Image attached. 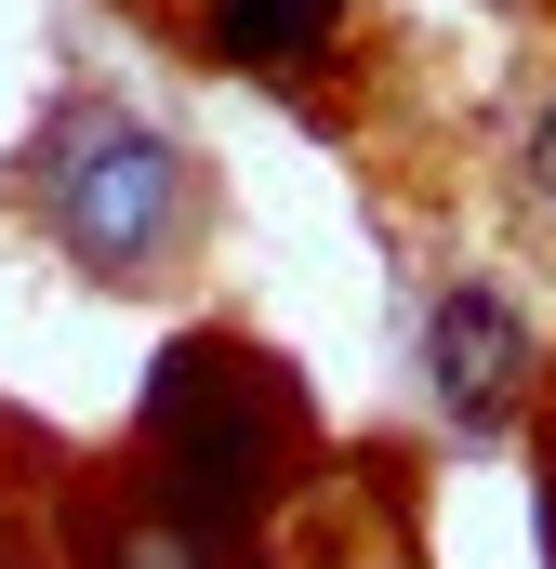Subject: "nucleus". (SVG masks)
<instances>
[{
	"mask_svg": "<svg viewBox=\"0 0 556 569\" xmlns=\"http://www.w3.org/2000/svg\"><path fill=\"white\" fill-rule=\"evenodd\" d=\"M133 450H146V503H172L212 543H252L266 503L291 490V463H305V385L252 331H172L146 371Z\"/></svg>",
	"mask_w": 556,
	"mask_h": 569,
	"instance_id": "f257e3e1",
	"label": "nucleus"
},
{
	"mask_svg": "<svg viewBox=\"0 0 556 569\" xmlns=\"http://www.w3.org/2000/svg\"><path fill=\"white\" fill-rule=\"evenodd\" d=\"M27 212H40V239L80 279L146 291V279H172L199 252V159L159 120L107 107V93H67L53 133H40V159H27Z\"/></svg>",
	"mask_w": 556,
	"mask_h": 569,
	"instance_id": "f03ea898",
	"label": "nucleus"
},
{
	"mask_svg": "<svg viewBox=\"0 0 556 569\" xmlns=\"http://www.w3.org/2000/svg\"><path fill=\"white\" fill-rule=\"evenodd\" d=\"M424 385H437V425H450V437H517V425H530L544 331H530V305L490 279V266L424 305Z\"/></svg>",
	"mask_w": 556,
	"mask_h": 569,
	"instance_id": "7ed1b4c3",
	"label": "nucleus"
},
{
	"mask_svg": "<svg viewBox=\"0 0 556 569\" xmlns=\"http://www.w3.org/2000/svg\"><path fill=\"white\" fill-rule=\"evenodd\" d=\"M331 40H345V0H212V53L239 80H305L331 67Z\"/></svg>",
	"mask_w": 556,
	"mask_h": 569,
	"instance_id": "20e7f679",
	"label": "nucleus"
},
{
	"mask_svg": "<svg viewBox=\"0 0 556 569\" xmlns=\"http://www.w3.org/2000/svg\"><path fill=\"white\" fill-rule=\"evenodd\" d=\"M93 569H252V543H212V530H186L172 503L120 490V503L93 517Z\"/></svg>",
	"mask_w": 556,
	"mask_h": 569,
	"instance_id": "39448f33",
	"label": "nucleus"
},
{
	"mask_svg": "<svg viewBox=\"0 0 556 569\" xmlns=\"http://www.w3.org/2000/svg\"><path fill=\"white\" fill-rule=\"evenodd\" d=\"M517 172H530V199H544V226H556V80H544V107H530V146H517Z\"/></svg>",
	"mask_w": 556,
	"mask_h": 569,
	"instance_id": "423d86ee",
	"label": "nucleus"
}]
</instances>
